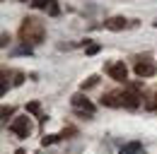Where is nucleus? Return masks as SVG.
Masks as SVG:
<instances>
[{"mask_svg":"<svg viewBox=\"0 0 157 154\" xmlns=\"http://www.w3.org/2000/svg\"><path fill=\"white\" fill-rule=\"evenodd\" d=\"M155 111H157V104H155Z\"/></svg>","mask_w":157,"mask_h":154,"instance_id":"nucleus-17","label":"nucleus"},{"mask_svg":"<svg viewBox=\"0 0 157 154\" xmlns=\"http://www.w3.org/2000/svg\"><path fill=\"white\" fill-rule=\"evenodd\" d=\"M101 106L118 108V106H121V94H116V92H109V94H104V96H101Z\"/></svg>","mask_w":157,"mask_h":154,"instance_id":"nucleus-8","label":"nucleus"},{"mask_svg":"<svg viewBox=\"0 0 157 154\" xmlns=\"http://www.w3.org/2000/svg\"><path fill=\"white\" fill-rule=\"evenodd\" d=\"M46 36V27L44 22H39L36 17H24L20 27V38L27 43V46H34V43H41Z\"/></svg>","mask_w":157,"mask_h":154,"instance_id":"nucleus-1","label":"nucleus"},{"mask_svg":"<svg viewBox=\"0 0 157 154\" xmlns=\"http://www.w3.org/2000/svg\"><path fill=\"white\" fill-rule=\"evenodd\" d=\"M155 72H157V63L152 60V58H140V60L136 63V75L138 77L145 79V77H152Z\"/></svg>","mask_w":157,"mask_h":154,"instance_id":"nucleus-3","label":"nucleus"},{"mask_svg":"<svg viewBox=\"0 0 157 154\" xmlns=\"http://www.w3.org/2000/svg\"><path fill=\"white\" fill-rule=\"evenodd\" d=\"M97 82H99V77H90L87 82H82V89H90V87H94Z\"/></svg>","mask_w":157,"mask_h":154,"instance_id":"nucleus-13","label":"nucleus"},{"mask_svg":"<svg viewBox=\"0 0 157 154\" xmlns=\"http://www.w3.org/2000/svg\"><path fill=\"white\" fill-rule=\"evenodd\" d=\"M56 140H60V135H46V137H44V140H41V145H44V147H46V145H53V142H56Z\"/></svg>","mask_w":157,"mask_h":154,"instance_id":"nucleus-12","label":"nucleus"},{"mask_svg":"<svg viewBox=\"0 0 157 154\" xmlns=\"http://www.w3.org/2000/svg\"><path fill=\"white\" fill-rule=\"evenodd\" d=\"M104 27H106V29H111V31H121V29H126V27H128V19L111 17V19H106V22H104Z\"/></svg>","mask_w":157,"mask_h":154,"instance_id":"nucleus-7","label":"nucleus"},{"mask_svg":"<svg viewBox=\"0 0 157 154\" xmlns=\"http://www.w3.org/2000/svg\"><path fill=\"white\" fill-rule=\"evenodd\" d=\"M10 133L17 135V137H29V135H32V120H29L27 116L15 118V120L10 123Z\"/></svg>","mask_w":157,"mask_h":154,"instance_id":"nucleus-2","label":"nucleus"},{"mask_svg":"<svg viewBox=\"0 0 157 154\" xmlns=\"http://www.w3.org/2000/svg\"><path fill=\"white\" fill-rule=\"evenodd\" d=\"M97 51H99V43H90L87 46V56H94Z\"/></svg>","mask_w":157,"mask_h":154,"instance_id":"nucleus-14","label":"nucleus"},{"mask_svg":"<svg viewBox=\"0 0 157 154\" xmlns=\"http://www.w3.org/2000/svg\"><path fill=\"white\" fill-rule=\"evenodd\" d=\"M46 12H48V15H51V17H58V15H60L58 0H48V2H46Z\"/></svg>","mask_w":157,"mask_h":154,"instance_id":"nucleus-10","label":"nucleus"},{"mask_svg":"<svg viewBox=\"0 0 157 154\" xmlns=\"http://www.w3.org/2000/svg\"><path fill=\"white\" fill-rule=\"evenodd\" d=\"M121 106H126V108H138V106H140V96H138V92H133V89L121 92Z\"/></svg>","mask_w":157,"mask_h":154,"instance_id":"nucleus-6","label":"nucleus"},{"mask_svg":"<svg viewBox=\"0 0 157 154\" xmlns=\"http://www.w3.org/2000/svg\"><path fill=\"white\" fill-rule=\"evenodd\" d=\"M22 2H24V0H22Z\"/></svg>","mask_w":157,"mask_h":154,"instance_id":"nucleus-18","label":"nucleus"},{"mask_svg":"<svg viewBox=\"0 0 157 154\" xmlns=\"http://www.w3.org/2000/svg\"><path fill=\"white\" fill-rule=\"evenodd\" d=\"M32 5H34V7H44V10H46V0H32Z\"/></svg>","mask_w":157,"mask_h":154,"instance_id":"nucleus-15","label":"nucleus"},{"mask_svg":"<svg viewBox=\"0 0 157 154\" xmlns=\"http://www.w3.org/2000/svg\"><path fill=\"white\" fill-rule=\"evenodd\" d=\"M106 72L111 79H116V82H126L128 79V68L123 65V63H109L106 65Z\"/></svg>","mask_w":157,"mask_h":154,"instance_id":"nucleus-5","label":"nucleus"},{"mask_svg":"<svg viewBox=\"0 0 157 154\" xmlns=\"http://www.w3.org/2000/svg\"><path fill=\"white\" fill-rule=\"evenodd\" d=\"M7 116H12V108H10V106H5V108H2V118H7Z\"/></svg>","mask_w":157,"mask_h":154,"instance_id":"nucleus-16","label":"nucleus"},{"mask_svg":"<svg viewBox=\"0 0 157 154\" xmlns=\"http://www.w3.org/2000/svg\"><path fill=\"white\" fill-rule=\"evenodd\" d=\"M140 149H143L140 142H128V145H123V147L118 149V154H138Z\"/></svg>","mask_w":157,"mask_h":154,"instance_id":"nucleus-9","label":"nucleus"},{"mask_svg":"<svg viewBox=\"0 0 157 154\" xmlns=\"http://www.w3.org/2000/svg\"><path fill=\"white\" fill-rule=\"evenodd\" d=\"M39 111H41L39 101H29V104H27V113H39Z\"/></svg>","mask_w":157,"mask_h":154,"instance_id":"nucleus-11","label":"nucleus"},{"mask_svg":"<svg viewBox=\"0 0 157 154\" xmlns=\"http://www.w3.org/2000/svg\"><path fill=\"white\" fill-rule=\"evenodd\" d=\"M70 104H73L75 111H82V113H87V116L94 113V104H92L87 96H82V94H75L73 99H70Z\"/></svg>","mask_w":157,"mask_h":154,"instance_id":"nucleus-4","label":"nucleus"}]
</instances>
